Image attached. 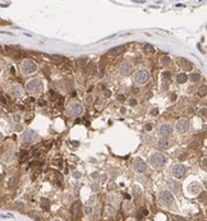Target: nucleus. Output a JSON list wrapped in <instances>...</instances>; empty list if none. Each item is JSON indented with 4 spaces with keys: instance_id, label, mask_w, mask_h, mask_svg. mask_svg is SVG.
Returning a JSON list of instances; mask_svg holds the SVG:
<instances>
[{
    "instance_id": "f257e3e1",
    "label": "nucleus",
    "mask_w": 207,
    "mask_h": 221,
    "mask_svg": "<svg viewBox=\"0 0 207 221\" xmlns=\"http://www.w3.org/2000/svg\"><path fill=\"white\" fill-rule=\"evenodd\" d=\"M165 164H166V157H165L164 153H161V152H154V153L151 155V157H150V165L152 166V169L159 170Z\"/></svg>"
},
{
    "instance_id": "f03ea898",
    "label": "nucleus",
    "mask_w": 207,
    "mask_h": 221,
    "mask_svg": "<svg viewBox=\"0 0 207 221\" xmlns=\"http://www.w3.org/2000/svg\"><path fill=\"white\" fill-rule=\"evenodd\" d=\"M133 79H134L135 84L145 86L147 82H148V79H150V73H148L147 69H138V71L134 73Z\"/></svg>"
},
{
    "instance_id": "7ed1b4c3",
    "label": "nucleus",
    "mask_w": 207,
    "mask_h": 221,
    "mask_svg": "<svg viewBox=\"0 0 207 221\" xmlns=\"http://www.w3.org/2000/svg\"><path fill=\"white\" fill-rule=\"evenodd\" d=\"M21 72L24 75H31L37 71V65L33 60H23L21 63Z\"/></svg>"
},
{
    "instance_id": "20e7f679",
    "label": "nucleus",
    "mask_w": 207,
    "mask_h": 221,
    "mask_svg": "<svg viewBox=\"0 0 207 221\" xmlns=\"http://www.w3.org/2000/svg\"><path fill=\"white\" fill-rule=\"evenodd\" d=\"M67 110H68V114L70 116H79L83 111V107H82V105H81L79 101H72L68 105Z\"/></svg>"
},
{
    "instance_id": "39448f33",
    "label": "nucleus",
    "mask_w": 207,
    "mask_h": 221,
    "mask_svg": "<svg viewBox=\"0 0 207 221\" xmlns=\"http://www.w3.org/2000/svg\"><path fill=\"white\" fill-rule=\"evenodd\" d=\"M159 199L165 204V206H174V203H175V201H174V196L171 194V192L169 191H162L159 193Z\"/></svg>"
},
{
    "instance_id": "423d86ee",
    "label": "nucleus",
    "mask_w": 207,
    "mask_h": 221,
    "mask_svg": "<svg viewBox=\"0 0 207 221\" xmlns=\"http://www.w3.org/2000/svg\"><path fill=\"white\" fill-rule=\"evenodd\" d=\"M26 88H27V91H30V92H39V91L42 90V82H41V79L35 78V79L28 81V82H27V84H26Z\"/></svg>"
},
{
    "instance_id": "0eeeda50",
    "label": "nucleus",
    "mask_w": 207,
    "mask_h": 221,
    "mask_svg": "<svg viewBox=\"0 0 207 221\" xmlns=\"http://www.w3.org/2000/svg\"><path fill=\"white\" fill-rule=\"evenodd\" d=\"M186 171H187L186 166L182 165V164H175V165H173V168H171V174L175 179H182V178H184Z\"/></svg>"
},
{
    "instance_id": "6e6552de",
    "label": "nucleus",
    "mask_w": 207,
    "mask_h": 221,
    "mask_svg": "<svg viewBox=\"0 0 207 221\" xmlns=\"http://www.w3.org/2000/svg\"><path fill=\"white\" fill-rule=\"evenodd\" d=\"M175 129L178 133H187L189 131V120L188 119H179L175 123Z\"/></svg>"
},
{
    "instance_id": "1a4fd4ad",
    "label": "nucleus",
    "mask_w": 207,
    "mask_h": 221,
    "mask_svg": "<svg viewBox=\"0 0 207 221\" xmlns=\"http://www.w3.org/2000/svg\"><path fill=\"white\" fill-rule=\"evenodd\" d=\"M171 132H173V127H171V124H169V123L161 124L159 127V131H157L160 137H169L171 134Z\"/></svg>"
},
{
    "instance_id": "9d476101",
    "label": "nucleus",
    "mask_w": 207,
    "mask_h": 221,
    "mask_svg": "<svg viewBox=\"0 0 207 221\" xmlns=\"http://www.w3.org/2000/svg\"><path fill=\"white\" fill-rule=\"evenodd\" d=\"M133 169L137 172H145L147 169V165L142 159H135L133 161Z\"/></svg>"
},
{
    "instance_id": "9b49d317",
    "label": "nucleus",
    "mask_w": 207,
    "mask_h": 221,
    "mask_svg": "<svg viewBox=\"0 0 207 221\" xmlns=\"http://www.w3.org/2000/svg\"><path fill=\"white\" fill-rule=\"evenodd\" d=\"M36 139V133L33 131H26L22 134V141L24 143H32Z\"/></svg>"
},
{
    "instance_id": "f8f14e48",
    "label": "nucleus",
    "mask_w": 207,
    "mask_h": 221,
    "mask_svg": "<svg viewBox=\"0 0 207 221\" xmlns=\"http://www.w3.org/2000/svg\"><path fill=\"white\" fill-rule=\"evenodd\" d=\"M10 93H12L14 97H22V96H23V88H22L19 84H13L12 87H10Z\"/></svg>"
},
{
    "instance_id": "ddd939ff",
    "label": "nucleus",
    "mask_w": 207,
    "mask_h": 221,
    "mask_svg": "<svg viewBox=\"0 0 207 221\" xmlns=\"http://www.w3.org/2000/svg\"><path fill=\"white\" fill-rule=\"evenodd\" d=\"M118 71H119V73H120L122 75H127V74H129V72H130V64H129L128 62H123V63H120V65H119Z\"/></svg>"
},
{
    "instance_id": "4468645a",
    "label": "nucleus",
    "mask_w": 207,
    "mask_h": 221,
    "mask_svg": "<svg viewBox=\"0 0 207 221\" xmlns=\"http://www.w3.org/2000/svg\"><path fill=\"white\" fill-rule=\"evenodd\" d=\"M157 144H159V147H160L161 150H167V148H170V142H169L167 137H161V138L159 139V142H157Z\"/></svg>"
},
{
    "instance_id": "2eb2a0df",
    "label": "nucleus",
    "mask_w": 207,
    "mask_h": 221,
    "mask_svg": "<svg viewBox=\"0 0 207 221\" xmlns=\"http://www.w3.org/2000/svg\"><path fill=\"white\" fill-rule=\"evenodd\" d=\"M81 208H82V203H81L79 201L73 203V206H72V212H73L74 216H78V215H79V211H81Z\"/></svg>"
},
{
    "instance_id": "dca6fc26",
    "label": "nucleus",
    "mask_w": 207,
    "mask_h": 221,
    "mask_svg": "<svg viewBox=\"0 0 207 221\" xmlns=\"http://www.w3.org/2000/svg\"><path fill=\"white\" fill-rule=\"evenodd\" d=\"M124 50H125V47L124 46H118V47H114V49H111V55H114V56H119V55H122V54L124 52Z\"/></svg>"
},
{
    "instance_id": "f3484780",
    "label": "nucleus",
    "mask_w": 207,
    "mask_h": 221,
    "mask_svg": "<svg viewBox=\"0 0 207 221\" xmlns=\"http://www.w3.org/2000/svg\"><path fill=\"white\" fill-rule=\"evenodd\" d=\"M123 208H124L125 212H130V211H133L134 206H133V203L130 202V201H125V202L123 203Z\"/></svg>"
},
{
    "instance_id": "a211bd4d",
    "label": "nucleus",
    "mask_w": 207,
    "mask_h": 221,
    "mask_svg": "<svg viewBox=\"0 0 207 221\" xmlns=\"http://www.w3.org/2000/svg\"><path fill=\"white\" fill-rule=\"evenodd\" d=\"M160 63L162 64V65L167 67V65H171L173 60H171V58H170V56H161V59H160Z\"/></svg>"
},
{
    "instance_id": "6ab92c4d",
    "label": "nucleus",
    "mask_w": 207,
    "mask_h": 221,
    "mask_svg": "<svg viewBox=\"0 0 207 221\" xmlns=\"http://www.w3.org/2000/svg\"><path fill=\"white\" fill-rule=\"evenodd\" d=\"M188 191H189L190 193H193V194H196V193H198V192H199V185L197 184V183H193V184H189V187H188Z\"/></svg>"
},
{
    "instance_id": "aec40b11",
    "label": "nucleus",
    "mask_w": 207,
    "mask_h": 221,
    "mask_svg": "<svg viewBox=\"0 0 207 221\" xmlns=\"http://www.w3.org/2000/svg\"><path fill=\"white\" fill-rule=\"evenodd\" d=\"M87 62H88V59H87V58H79V59L75 60V65H77L78 68H82V67H84L87 64Z\"/></svg>"
},
{
    "instance_id": "412c9836",
    "label": "nucleus",
    "mask_w": 207,
    "mask_h": 221,
    "mask_svg": "<svg viewBox=\"0 0 207 221\" xmlns=\"http://www.w3.org/2000/svg\"><path fill=\"white\" fill-rule=\"evenodd\" d=\"M177 81H178V83H186L188 81V75L186 73H179L177 77Z\"/></svg>"
},
{
    "instance_id": "4be33fe9",
    "label": "nucleus",
    "mask_w": 207,
    "mask_h": 221,
    "mask_svg": "<svg viewBox=\"0 0 207 221\" xmlns=\"http://www.w3.org/2000/svg\"><path fill=\"white\" fill-rule=\"evenodd\" d=\"M179 63H182V65H183L184 68H187V69H192V67H193L192 64H190V63L187 60V59H183V58L179 59Z\"/></svg>"
},
{
    "instance_id": "5701e85b",
    "label": "nucleus",
    "mask_w": 207,
    "mask_h": 221,
    "mask_svg": "<svg viewBox=\"0 0 207 221\" xmlns=\"http://www.w3.org/2000/svg\"><path fill=\"white\" fill-rule=\"evenodd\" d=\"M188 79H190L192 82H198V81H201V73H192Z\"/></svg>"
},
{
    "instance_id": "b1692460",
    "label": "nucleus",
    "mask_w": 207,
    "mask_h": 221,
    "mask_svg": "<svg viewBox=\"0 0 207 221\" xmlns=\"http://www.w3.org/2000/svg\"><path fill=\"white\" fill-rule=\"evenodd\" d=\"M41 206L45 210H49L50 208V201L47 198H41Z\"/></svg>"
},
{
    "instance_id": "393cba45",
    "label": "nucleus",
    "mask_w": 207,
    "mask_h": 221,
    "mask_svg": "<svg viewBox=\"0 0 207 221\" xmlns=\"http://www.w3.org/2000/svg\"><path fill=\"white\" fill-rule=\"evenodd\" d=\"M18 179H19V178H18V175H14V176L12 178V179L9 180V187H10V188H13V187H15V185H17Z\"/></svg>"
},
{
    "instance_id": "a878e982",
    "label": "nucleus",
    "mask_w": 207,
    "mask_h": 221,
    "mask_svg": "<svg viewBox=\"0 0 207 221\" xmlns=\"http://www.w3.org/2000/svg\"><path fill=\"white\" fill-rule=\"evenodd\" d=\"M145 51L147 52V54H154L155 52V49H154V46L152 45H145Z\"/></svg>"
},
{
    "instance_id": "bb28decb",
    "label": "nucleus",
    "mask_w": 207,
    "mask_h": 221,
    "mask_svg": "<svg viewBox=\"0 0 207 221\" xmlns=\"http://www.w3.org/2000/svg\"><path fill=\"white\" fill-rule=\"evenodd\" d=\"M206 92H207V88H206V86L203 84L202 87L198 90V96H201V97H205V96H206Z\"/></svg>"
},
{
    "instance_id": "cd10ccee",
    "label": "nucleus",
    "mask_w": 207,
    "mask_h": 221,
    "mask_svg": "<svg viewBox=\"0 0 207 221\" xmlns=\"http://www.w3.org/2000/svg\"><path fill=\"white\" fill-rule=\"evenodd\" d=\"M92 212H94V210H92L91 206H86L84 207V215H87V216H88V215H91Z\"/></svg>"
},
{
    "instance_id": "c85d7f7f",
    "label": "nucleus",
    "mask_w": 207,
    "mask_h": 221,
    "mask_svg": "<svg viewBox=\"0 0 207 221\" xmlns=\"http://www.w3.org/2000/svg\"><path fill=\"white\" fill-rule=\"evenodd\" d=\"M15 208H17V210H19V211H24V207H23V203H21V202H18V203H15Z\"/></svg>"
},
{
    "instance_id": "c756f323",
    "label": "nucleus",
    "mask_w": 207,
    "mask_h": 221,
    "mask_svg": "<svg viewBox=\"0 0 207 221\" xmlns=\"http://www.w3.org/2000/svg\"><path fill=\"white\" fill-rule=\"evenodd\" d=\"M162 77H164L165 79H170V78H171V73L167 72V71H165L164 73H162Z\"/></svg>"
},
{
    "instance_id": "7c9ffc66",
    "label": "nucleus",
    "mask_w": 207,
    "mask_h": 221,
    "mask_svg": "<svg viewBox=\"0 0 207 221\" xmlns=\"http://www.w3.org/2000/svg\"><path fill=\"white\" fill-rule=\"evenodd\" d=\"M170 188L174 192H177L178 191V184H177V183H170Z\"/></svg>"
},
{
    "instance_id": "2f4dec72",
    "label": "nucleus",
    "mask_w": 207,
    "mask_h": 221,
    "mask_svg": "<svg viewBox=\"0 0 207 221\" xmlns=\"http://www.w3.org/2000/svg\"><path fill=\"white\" fill-rule=\"evenodd\" d=\"M206 112H207V109H206V107H203L202 110H199V115L202 118H206Z\"/></svg>"
},
{
    "instance_id": "473e14b6",
    "label": "nucleus",
    "mask_w": 207,
    "mask_h": 221,
    "mask_svg": "<svg viewBox=\"0 0 207 221\" xmlns=\"http://www.w3.org/2000/svg\"><path fill=\"white\" fill-rule=\"evenodd\" d=\"M137 105V100L135 99H130L129 100V106H135Z\"/></svg>"
},
{
    "instance_id": "72a5a7b5",
    "label": "nucleus",
    "mask_w": 207,
    "mask_h": 221,
    "mask_svg": "<svg viewBox=\"0 0 207 221\" xmlns=\"http://www.w3.org/2000/svg\"><path fill=\"white\" fill-rule=\"evenodd\" d=\"M107 212H110L111 215H114V213H115V208H114L113 206H109L107 207Z\"/></svg>"
},
{
    "instance_id": "f704fd0d",
    "label": "nucleus",
    "mask_w": 207,
    "mask_h": 221,
    "mask_svg": "<svg viewBox=\"0 0 207 221\" xmlns=\"http://www.w3.org/2000/svg\"><path fill=\"white\" fill-rule=\"evenodd\" d=\"M51 58H53V59H55V60H64V58H63V56H60V55H53Z\"/></svg>"
},
{
    "instance_id": "c9c22d12",
    "label": "nucleus",
    "mask_w": 207,
    "mask_h": 221,
    "mask_svg": "<svg viewBox=\"0 0 207 221\" xmlns=\"http://www.w3.org/2000/svg\"><path fill=\"white\" fill-rule=\"evenodd\" d=\"M13 120H14V122H19V120H21V116H19L18 114L13 115Z\"/></svg>"
},
{
    "instance_id": "e433bc0d",
    "label": "nucleus",
    "mask_w": 207,
    "mask_h": 221,
    "mask_svg": "<svg viewBox=\"0 0 207 221\" xmlns=\"http://www.w3.org/2000/svg\"><path fill=\"white\" fill-rule=\"evenodd\" d=\"M116 99H118V101H124L125 100V96L124 95H118Z\"/></svg>"
},
{
    "instance_id": "4c0bfd02",
    "label": "nucleus",
    "mask_w": 207,
    "mask_h": 221,
    "mask_svg": "<svg viewBox=\"0 0 207 221\" xmlns=\"http://www.w3.org/2000/svg\"><path fill=\"white\" fill-rule=\"evenodd\" d=\"M145 129H146L147 132H148V131H151V129H152V125H151V124H146V125H145Z\"/></svg>"
},
{
    "instance_id": "58836bf2",
    "label": "nucleus",
    "mask_w": 207,
    "mask_h": 221,
    "mask_svg": "<svg viewBox=\"0 0 207 221\" xmlns=\"http://www.w3.org/2000/svg\"><path fill=\"white\" fill-rule=\"evenodd\" d=\"M157 114H159V110H157V109H154L151 111V115H154V116H156Z\"/></svg>"
},
{
    "instance_id": "ea45409f",
    "label": "nucleus",
    "mask_w": 207,
    "mask_h": 221,
    "mask_svg": "<svg viewBox=\"0 0 207 221\" xmlns=\"http://www.w3.org/2000/svg\"><path fill=\"white\" fill-rule=\"evenodd\" d=\"M73 176H74V178H81V172L74 171V172H73Z\"/></svg>"
},
{
    "instance_id": "a19ab883",
    "label": "nucleus",
    "mask_w": 207,
    "mask_h": 221,
    "mask_svg": "<svg viewBox=\"0 0 207 221\" xmlns=\"http://www.w3.org/2000/svg\"><path fill=\"white\" fill-rule=\"evenodd\" d=\"M31 216L33 217V219H39V213H36V212H31Z\"/></svg>"
},
{
    "instance_id": "79ce46f5",
    "label": "nucleus",
    "mask_w": 207,
    "mask_h": 221,
    "mask_svg": "<svg viewBox=\"0 0 207 221\" xmlns=\"http://www.w3.org/2000/svg\"><path fill=\"white\" fill-rule=\"evenodd\" d=\"M105 96H106V97H110V96H111V92H110V91H106V92H105Z\"/></svg>"
},
{
    "instance_id": "37998d69",
    "label": "nucleus",
    "mask_w": 207,
    "mask_h": 221,
    "mask_svg": "<svg viewBox=\"0 0 207 221\" xmlns=\"http://www.w3.org/2000/svg\"><path fill=\"white\" fill-rule=\"evenodd\" d=\"M115 184H110V187H109V189H115Z\"/></svg>"
},
{
    "instance_id": "c03bdc74",
    "label": "nucleus",
    "mask_w": 207,
    "mask_h": 221,
    "mask_svg": "<svg viewBox=\"0 0 207 221\" xmlns=\"http://www.w3.org/2000/svg\"><path fill=\"white\" fill-rule=\"evenodd\" d=\"M120 111L123 112V114H125V111H127V109H125V107H122V109H120Z\"/></svg>"
},
{
    "instance_id": "a18cd8bd",
    "label": "nucleus",
    "mask_w": 207,
    "mask_h": 221,
    "mask_svg": "<svg viewBox=\"0 0 207 221\" xmlns=\"http://www.w3.org/2000/svg\"><path fill=\"white\" fill-rule=\"evenodd\" d=\"M175 99H177V95H171V100L174 101V100H175Z\"/></svg>"
},
{
    "instance_id": "49530a36",
    "label": "nucleus",
    "mask_w": 207,
    "mask_h": 221,
    "mask_svg": "<svg viewBox=\"0 0 207 221\" xmlns=\"http://www.w3.org/2000/svg\"><path fill=\"white\" fill-rule=\"evenodd\" d=\"M0 73H2V67H0Z\"/></svg>"
},
{
    "instance_id": "de8ad7c7",
    "label": "nucleus",
    "mask_w": 207,
    "mask_h": 221,
    "mask_svg": "<svg viewBox=\"0 0 207 221\" xmlns=\"http://www.w3.org/2000/svg\"><path fill=\"white\" fill-rule=\"evenodd\" d=\"M0 153H2V148H0Z\"/></svg>"
}]
</instances>
